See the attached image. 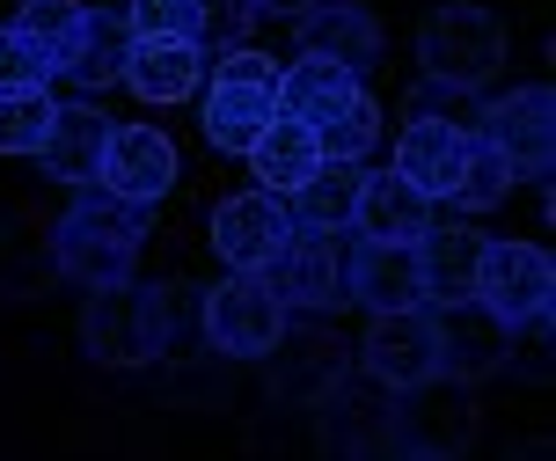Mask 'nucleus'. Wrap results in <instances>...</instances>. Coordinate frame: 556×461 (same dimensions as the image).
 <instances>
[{
    "label": "nucleus",
    "mask_w": 556,
    "mask_h": 461,
    "mask_svg": "<svg viewBox=\"0 0 556 461\" xmlns=\"http://www.w3.org/2000/svg\"><path fill=\"white\" fill-rule=\"evenodd\" d=\"M293 45L307 59H337V66H352V74H374L381 66V15L359 8V0H315L293 15Z\"/></svg>",
    "instance_id": "2eb2a0df"
},
{
    "label": "nucleus",
    "mask_w": 556,
    "mask_h": 461,
    "mask_svg": "<svg viewBox=\"0 0 556 461\" xmlns=\"http://www.w3.org/2000/svg\"><path fill=\"white\" fill-rule=\"evenodd\" d=\"M176 337V308H168L162 286H88V308H81V345L96 366H147V359L168 352Z\"/></svg>",
    "instance_id": "f03ea898"
},
{
    "label": "nucleus",
    "mask_w": 556,
    "mask_h": 461,
    "mask_svg": "<svg viewBox=\"0 0 556 461\" xmlns=\"http://www.w3.org/2000/svg\"><path fill=\"white\" fill-rule=\"evenodd\" d=\"M344 300H359L366 315H389V308H425L417 242H381V235H359V242L344 249Z\"/></svg>",
    "instance_id": "4468645a"
},
{
    "label": "nucleus",
    "mask_w": 556,
    "mask_h": 461,
    "mask_svg": "<svg viewBox=\"0 0 556 461\" xmlns=\"http://www.w3.org/2000/svg\"><path fill=\"white\" fill-rule=\"evenodd\" d=\"M96 184L111 190V198L154 205V198L176 184V147H168V133H154V125H111Z\"/></svg>",
    "instance_id": "dca6fc26"
},
{
    "label": "nucleus",
    "mask_w": 556,
    "mask_h": 461,
    "mask_svg": "<svg viewBox=\"0 0 556 461\" xmlns=\"http://www.w3.org/2000/svg\"><path fill=\"white\" fill-rule=\"evenodd\" d=\"M505 190H513V162L483 133H469V162H462V184H454V205L462 213H491Z\"/></svg>",
    "instance_id": "c756f323"
},
{
    "label": "nucleus",
    "mask_w": 556,
    "mask_h": 461,
    "mask_svg": "<svg viewBox=\"0 0 556 461\" xmlns=\"http://www.w3.org/2000/svg\"><path fill=\"white\" fill-rule=\"evenodd\" d=\"M278 117V96L264 82H227L213 74V96H205V139L220 154H250V139Z\"/></svg>",
    "instance_id": "5701e85b"
},
{
    "label": "nucleus",
    "mask_w": 556,
    "mask_h": 461,
    "mask_svg": "<svg viewBox=\"0 0 556 461\" xmlns=\"http://www.w3.org/2000/svg\"><path fill=\"white\" fill-rule=\"evenodd\" d=\"M15 88H52V59L8 23L0 29V96H15Z\"/></svg>",
    "instance_id": "7c9ffc66"
},
{
    "label": "nucleus",
    "mask_w": 556,
    "mask_h": 461,
    "mask_svg": "<svg viewBox=\"0 0 556 461\" xmlns=\"http://www.w3.org/2000/svg\"><path fill=\"white\" fill-rule=\"evenodd\" d=\"M81 15H88V0H23V8H15V29L52 59V82L66 74V59L81 45Z\"/></svg>",
    "instance_id": "bb28decb"
},
{
    "label": "nucleus",
    "mask_w": 556,
    "mask_h": 461,
    "mask_svg": "<svg viewBox=\"0 0 556 461\" xmlns=\"http://www.w3.org/2000/svg\"><path fill=\"white\" fill-rule=\"evenodd\" d=\"M242 162H250V176L264 190H278V198H286L307 169L323 162V139H315V125H301V117H286V110H278L271 125L250 139V154H242Z\"/></svg>",
    "instance_id": "b1692460"
},
{
    "label": "nucleus",
    "mask_w": 556,
    "mask_h": 461,
    "mask_svg": "<svg viewBox=\"0 0 556 461\" xmlns=\"http://www.w3.org/2000/svg\"><path fill=\"white\" fill-rule=\"evenodd\" d=\"M264 359H271V396L278 403H315V396L344 374V337H337L323 315H301V323L286 315Z\"/></svg>",
    "instance_id": "9b49d317"
},
{
    "label": "nucleus",
    "mask_w": 556,
    "mask_h": 461,
    "mask_svg": "<svg viewBox=\"0 0 556 461\" xmlns=\"http://www.w3.org/2000/svg\"><path fill=\"white\" fill-rule=\"evenodd\" d=\"M315 139H323V154H330V162H366V154H374V139H381V103L359 88L337 117L315 125Z\"/></svg>",
    "instance_id": "cd10ccee"
},
{
    "label": "nucleus",
    "mask_w": 556,
    "mask_h": 461,
    "mask_svg": "<svg viewBox=\"0 0 556 461\" xmlns=\"http://www.w3.org/2000/svg\"><path fill=\"white\" fill-rule=\"evenodd\" d=\"M132 37H198V0H125Z\"/></svg>",
    "instance_id": "473e14b6"
},
{
    "label": "nucleus",
    "mask_w": 556,
    "mask_h": 461,
    "mask_svg": "<svg viewBox=\"0 0 556 461\" xmlns=\"http://www.w3.org/2000/svg\"><path fill=\"white\" fill-rule=\"evenodd\" d=\"M359 162H323L307 169L301 184L286 190V220L301 227V235H352V205H359Z\"/></svg>",
    "instance_id": "aec40b11"
},
{
    "label": "nucleus",
    "mask_w": 556,
    "mask_h": 461,
    "mask_svg": "<svg viewBox=\"0 0 556 461\" xmlns=\"http://www.w3.org/2000/svg\"><path fill=\"white\" fill-rule=\"evenodd\" d=\"M250 23H256L250 0H198V45H205V59L227 52V45H250Z\"/></svg>",
    "instance_id": "2f4dec72"
},
{
    "label": "nucleus",
    "mask_w": 556,
    "mask_h": 461,
    "mask_svg": "<svg viewBox=\"0 0 556 461\" xmlns=\"http://www.w3.org/2000/svg\"><path fill=\"white\" fill-rule=\"evenodd\" d=\"M315 439H323V454H344V461H359V454H389V439H395V388L389 381H374L359 366H344V374L315 396Z\"/></svg>",
    "instance_id": "39448f33"
},
{
    "label": "nucleus",
    "mask_w": 556,
    "mask_h": 461,
    "mask_svg": "<svg viewBox=\"0 0 556 461\" xmlns=\"http://www.w3.org/2000/svg\"><path fill=\"white\" fill-rule=\"evenodd\" d=\"M256 278L278 294L286 315H330L337 300H344V249H337V235H301V227H293L286 249H278Z\"/></svg>",
    "instance_id": "1a4fd4ad"
},
{
    "label": "nucleus",
    "mask_w": 556,
    "mask_h": 461,
    "mask_svg": "<svg viewBox=\"0 0 556 461\" xmlns=\"http://www.w3.org/2000/svg\"><path fill=\"white\" fill-rule=\"evenodd\" d=\"M293 235V220H286V198L278 190H235L220 198V213H213V249H220L227 272H264L278 249Z\"/></svg>",
    "instance_id": "f8f14e48"
},
{
    "label": "nucleus",
    "mask_w": 556,
    "mask_h": 461,
    "mask_svg": "<svg viewBox=\"0 0 556 461\" xmlns=\"http://www.w3.org/2000/svg\"><path fill=\"white\" fill-rule=\"evenodd\" d=\"M469 133L491 139L505 162H513V176H549V162H556V96L542 82H528V88H513V96L476 110Z\"/></svg>",
    "instance_id": "0eeeda50"
},
{
    "label": "nucleus",
    "mask_w": 556,
    "mask_h": 461,
    "mask_svg": "<svg viewBox=\"0 0 556 461\" xmlns=\"http://www.w3.org/2000/svg\"><path fill=\"white\" fill-rule=\"evenodd\" d=\"M205 66H213V59H205L198 37H132L125 88H132L139 103H184V96H198Z\"/></svg>",
    "instance_id": "a211bd4d"
},
{
    "label": "nucleus",
    "mask_w": 556,
    "mask_h": 461,
    "mask_svg": "<svg viewBox=\"0 0 556 461\" xmlns=\"http://www.w3.org/2000/svg\"><path fill=\"white\" fill-rule=\"evenodd\" d=\"M125 52H132L125 15H96V8H88L81 15V45H74V59H66L59 82H74L81 96H103L111 82H125Z\"/></svg>",
    "instance_id": "a878e982"
},
{
    "label": "nucleus",
    "mask_w": 556,
    "mask_h": 461,
    "mask_svg": "<svg viewBox=\"0 0 556 461\" xmlns=\"http://www.w3.org/2000/svg\"><path fill=\"white\" fill-rule=\"evenodd\" d=\"M505 52H513V37H505V23L483 0H446V8H432V15L417 23L425 82H446V88H462V96H476L483 82H498Z\"/></svg>",
    "instance_id": "7ed1b4c3"
},
{
    "label": "nucleus",
    "mask_w": 556,
    "mask_h": 461,
    "mask_svg": "<svg viewBox=\"0 0 556 461\" xmlns=\"http://www.w3.org/2000/svg\"><path fill=\"white\" fill-rule=\"evenodd\" d=\"M476 257L483 235L476 227H425L417 235V278H425V308L432 300H462L476 286Z\"/></svg>",
    "instance_id": "393cba45"
},
{
    "label": "nucleus",
    "mask_w": 556,
    "mask_h": 461,
    "mask_svg": "<svg viewBox=\"0 0 556 461\" xmlns=\"http://www.w3.org/2000/svg\"><path fill=\"white\" fill-rule=\"evenodd\" d=\"M278 323H286V308H278V294L256 272H235L205 294V345L220 359H264Z\"/></svg>",
    "instance_id": "6e6552de"
},
{
    "label": "nucleus",
    "mask_w": 556,
    "mask_h": 461,
    "mask_svg": "<svg viewBox=\"0 0 556 461\" xmlns=\"http://www.w3.org/2000/svg\"><path fill=\"white\" fill-rule=\"evenodd\" d=\"M491 315H498L505 329L534 323V315H549L556 300V264L542 242H513V235H483V257H476V286H469Z\"/></svg>",
    "instance_id": "423d86ee"
},
{
    "label": "nucleus",
    "mask_w": 556,
    "mask_h": 461,
    "mask_svg": "<svg viewBox=\"0 0 556 461\" xmlns=\"http://www.w3.org/2000/svg\"><path fill=\"white\" fill-rule=\"evenodd\" d=\"M147 205L132 198H111V190H88L74 213L52 227V272L74 278V286H117L132 278L139 242H147Z\"/></svg>",
    "instance_id": "f257e3e1"
},
{
    "label": "nucleus",
    "mask_w": 556,
    "mask_h": 461,
    "mask_svg": "<svg viewBox=\"0 0 556 461\" xmlns=\"http://www.w3.org/2000/svg\"><path fill=\"white\" fill-rule=\"evenodd\" d=\"M52 88H15V96H0V154H37L45 133H52Z\"/></svg>",
    "instance_id": "c85d7f7f"
},
{
    "label": "nucleus",
    "mask_w": 556,
    "mask_h": 461,
    "mask_svg": "<svg viewBox=\"0 0 556 461\" xmlns=\"http://www.w3.org/2000/svg\"><path fill=\"white\" fill-rule=\"evenodd\" d=\"M432 323H440V374L469 381V388H476L483 374H498L505 359H513V329H505L476 294L432 300Z\"/></svg>",
    "instance_id": "ddd939ff"
},
{
    "label": "nucleus",
    "mask_w": 556,
    "mask_h": 461,
    "mask_svg": "<svg viewBox=\"0 0 556 461\" xmlns=\"http://www.w3.org/2000/svg\"><path fill=\"white\" fill-rule=\"evenodd\" d=\"M359 366L389 388H417V381L440 374V323L432 308H389L374 315V329L359 337Z\"/></svg>",
    "instance_id": "9d476101"
},
{
    "label": "nucleus",
    "mask_w": 556,
    "mask_h": 461,
    "mask_svg": "<svg viewBox=\"0 0 556 461\" xmlns=\"http://www.w3.org/2000/svg\"><path fill=\"white\" fill-rule=\"evenodd\" d=\"M278 110L286 117H301V125H323V117H337V110L359 96V74L352 66H337V59H293V66H278V82H271Z\"/></svg>",
    "instance_id": "4be33fe9"
},
{
    "label": "nucleus",
    "mask_w": 556,
    "mask_h": 461,
    "mask_svg": "<svg viewBox=\"0 0 556 461\" xmlns=\"http://www.w3.org/2000/svg\"><path fill=\"white\" fill-rule=\"evenodd\" d=\"M462 162H469V125L462 117H410L395 133V176L425 198H454Z\"/></svg>",
    "instance_id": "f3484780"
},
{
    "label": "nucleus",
    "mask_w": 556,
    "mask_h": 461,
    "mask_svg": "<svg viewBox=\"0 0 556 461\" xmlns=\"http://www.w3.org/2000/svg\"><path fill=\"white\" fill-rule=\"evenodd\" d=\"M256 15H301V8H315V0H250Z\"/></svg>",
    "instance_id": "72a5a7b5"
},
{
    "label": "nucleus",
    "mask_w": 556,
    "mask_h": 461,
    "mask_svg": "<svg viewBox=\"0 0 556 461\" xmlns=\"http://www.w3.org/2000/svg\"><path fill=\"white\" fill-rule=\"evenodd\" d=\"M432 227V198L410 190L395 169L359 176V205H352V235H381V242H417Z\"/></svg>",
    "instance_id": "412c9836"
},
{
    "label": "nucleus",
    "mask_w": 556,
    "mask_h": 461,
    "mask_svg": "<svg viewBox=\"0 0 556 461\" xmlns=\"http://www.w3.org/2000/svg\"><path fill=\"white\" fill-rule=\"evenodd\" d=\"M103 139H111V117L96 110V96H81V103H59L52 133H45V147H37V162H45V176L52 184H96V169H103Z\"/></svg>",
    "instance_id": "6ab92c4d"
},
{
    "label": "nucleus",
    "mask_w": 556,
    "mask_h": 461,
    "mask_svg": "<svg viewBox=\"0 0 556 461\" xmlns=\"http://www.w3.org/2000/svg\"><path fill=\"white\" fill-rule=\"evenodd\" d=\"M469 439H476L469 381L432 374V381H417V388H395V439H389V454L454 461V454H469Z\"/></svg>",
    "instance_id": "20e7f679"
}]
</instances>
